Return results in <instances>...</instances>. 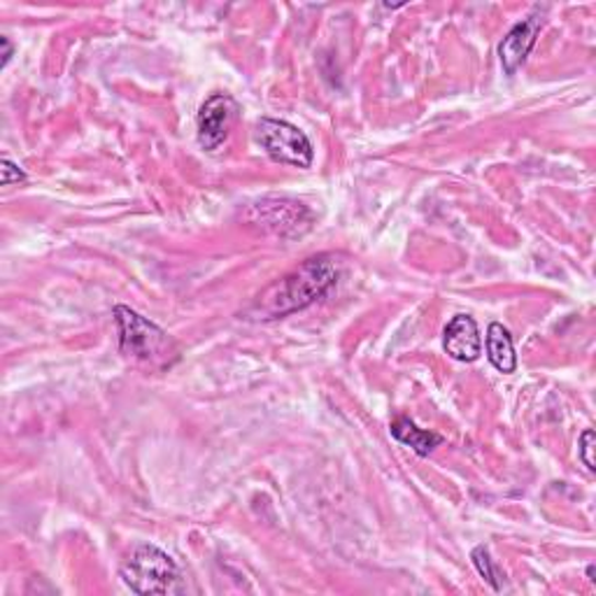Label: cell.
Listing matches in <instances>:
<instances>
[{"label": "cell", "mask_w": 596, "mask_h": 596, "mask_svg": "<svg viewBox=\"0 0 596 596\" xmlns=\"http://www.w3.org/2000/svg\"><path fill=\"white\" fill-rule=\"evenodd\" d=\"M0 45H3V61H0V68H8L12 54H14V47H12L8 35H0Z\"/></svg>", "instance_id": "obj_13"}, {"label": "cell", "mask_w": 596, "mask_h": 596, "mask_svg": "<svg viewBox=\"0 0 596 596\" xmlns=\"http://www.w3.org/2000/svg\"><path fill=\"white\" fill-rule=\"evenodd\" d=\"M443 348L455 361H464V364H471V361L480 359L482 338L476 319L471 315L453 317L443 334Z\"/></svg>", "instance_id": "obj_7"}, {"label": "cell", "mask_w": 596, "mask_h": 596, "mask_svg": "<svg viewBox=\"0 0 596 596\" xmlns=\"http://www.w3.org/2000/svg\"><path fill=\"white\" fill-rule=\"evenodd\" d=\"M255 140L259 148L276 161V164L294 166V168L313 166V159H315L313 142L294 124L264 117L255 126Z\"/></svg>", "instance_id": "obj_4"}, {"label": "cell", "mask_w": 596, "mask_h": 596, "mask_svg": "<svg viewBox=\"0 0 596 596\" xmlns=\"http://www.w3.org/2000/svg\"><path fill=\"white\" fill-rule=\"evenodd\" d=\"M238 105L226 94H212L198 110L196 117V136L198 144L206 152H217L229 138V131L236 119Z\"/></svg>", "instance_id": "obj_5"}, {"label": "cell", "mask_w": 596, "mask_h": 596, "mask_svg": "<svg viewBox=\"0 0 596 596\" xmlns=\"http://www.w3.org/2000/svg\"><path fill=\"white\" fill-rule=\"evenodd\" d=\"M24 179H26L24 171L20 166H16L14 161H10L8 156L0 159V183H3L5 187H10V185L24 183Z\"/></svg>", "instance_id": "obj_11"}, {"label": "cell", "mask_w": 596, "mask_h": 596, "mask_svg": "<svg viewBox=\"0 0 596 596\" xmlns=\"http://www.w3.org/2000/svg\"><path fill=\"white\" fill-rule=\"evenodd\" d=\"M124 585L136 594H183L185 583L175 559L156 546L142 544L131 550L119 569Z\"/></svg>", "instance_id": "obj_2"}, {"label": "cell", "mask_w": 596, "mask_h": 596, "mask_svg": "<svg viewBox=\"0 0 596 596\" xmlns=\"http://www.w3.org/2000/svg\"><path fill=\"white\" fill-rule=\"evenodd\" d=\"M115 322L119 329L121 354L144 361V364H166L168 357L175 354V342L168 334L126 305H117Z\"/></svg>", "instance_id": "obj_3"}, {"label": "cell", "mask_w": 596, "mask_h": 596, "mask_svg": "<svg viewBox=\"0 0 596 596\" xmlns=\"http://www.w3.org/2000/svg\"><path fill=\"white\" fill-rule=\"evenodd\" d=\"M577 453H581V459L583 464L587 466V471H594V431L587 429L583 431V436H581V443H577Z\"/></svg>", "instance_id": "obj_12"}, {"label": "cell", "mask_w": 596, "mask_h": 596, "mask_svg": "<svg viewBox=\"0 0 596 596\" xmlns=\"http://www.w3.org/2000/svg\"><path fill=\"white\" fill-rule=\"evenodd\" d=\"M487 359H490V364L499 373H505V375L515 373L517 369L513 336L499 322L490 324V329H487Z\"/></svg>", "instance_id": "obj_8"}, {"label": "cell", "mask_w": 596, "mask_h": 596, "mask_svg": "<svg viewBox=\"0 0 596 596\" xmlns=\"http://www.w3.org/2000/svg\"><path fill=\"white\" fill-rule=\"evenodd\" d=\"M392 436L399 443H404L406 447H410L412 453L420 455V457H429L433 449L443 443L441 433L420 429L408 418H399V420L392 422Z\"/></svg>", "instance_id": "obj_9"}, {"label": "cell", "mask_w": 596, "mask_h": 596, "mask_svg": "<svg viewBox=\"0 0 596 596\" xmlns=\"http://www.w3.org/2000/svg\"><path fill=\"white\" fill-rule=\"evenodd\" d=\"M540 26H544V16L531 14L505 33V38L499 45V57L503 70L509 72V75H515L517 68L527 61L536 45Z\"/></svg>", "instance_id": "obj_6"}, {"label": "cell", "mask_w": 596, "mask_h": 596, "mask_svg": "<svg viewBox=\"0 0 596 596\" xmlns=\"http://www.w3.org/2000/svg\"><path fill=\"white\" fill-rule=\"evenodd\" d=\"M471 559L474 564L478 569V573L484 577L487 585H490L492 589H501V583H499V569L494 566V559L490 554V550H487L484 546H478L474 552H471Z\"/></svg>", "instance_id": "obj_10"}, {"label": "cell", "mask_w": 596, "mask_h": 596, "mask_svg": "<svg viewBox=\"0 0 596 596\" xmlns=\"http://www.w3.org/2000/svg\"><path fill=\"white\" fill-rule=\"evenodd\" d=\"M338 268L329 255L305 259L299 268L268 284L243 313L252 322H273L319 301L336 284Z\"/></svg>", "instance_id": "obj_1"}]
</instances>
